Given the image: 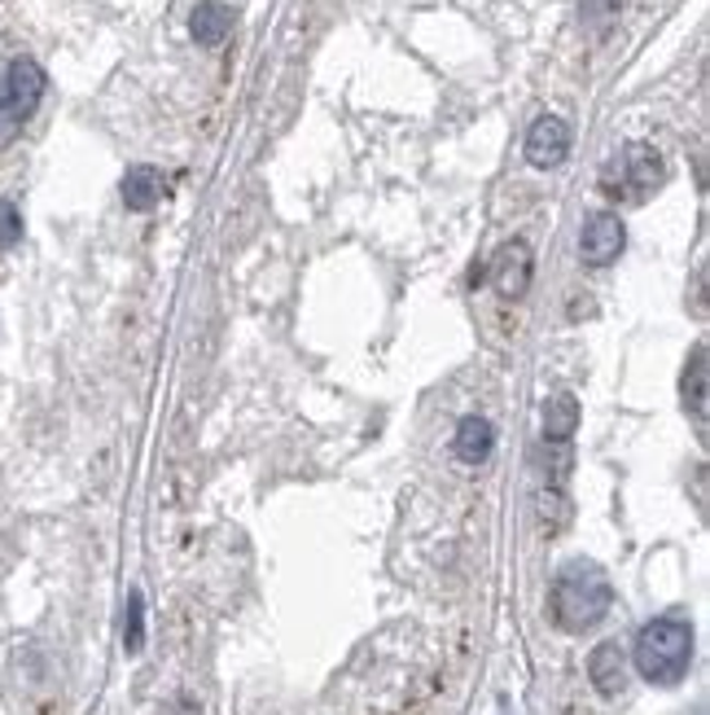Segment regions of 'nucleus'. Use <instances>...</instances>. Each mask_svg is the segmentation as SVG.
<instances>
[{"label": "nucleus", "mask_w": 710, "mask_h": 715, "mask_svg": "<svg viewBox=\"0 0 710 715\" xmlns=\"http://www.w3.org/2000/svg\"><path fill=\"white\" fill-rule=\"evenodd\" d=\"M707 343H698L693 347V356L684 364V378H680V395H684V409L698 418V422H707Z\"/></svg>", "instance_id": "f8f14e48"}, {"label": "nucleus", "mask_w": 710, "mask_h": 715, "mask_svg": "<svg viewBox=\"0 0 710 715\" xmlns=\"http://www.w3.org/2000/svg\"><path fill=\"white\" fill-rule=\"evenodd\" d=\"M614 606V588L605 571L596 562H566L558 579H553V592H549V610H553V624L562 633H588L596 628Z\"/></svg>", "instance_id": "f257e3e1"}, {"label": "nucleus", "mask_w": 710, "mask_h": 715, "mask_svg": "<svg viewBox=\"0 0 710 715\" xmlns=\"http://www.w3.org/2000/svg\"><path fill=\"white\" fill-rule=\"evenodd\" d=\"M588 676L601 698H619L628 689V649L619 641H601L588 658Z\"/></svg>", "instance_id": "6e6552de"}, {"label": "nucleus", "mask_w": 710, "mask_h": 715, "mask_svg": "<svg viewBox=\"0 0 710 715\" xmlns=\"http://www.w3.org/2000/svg\"><path fill=\"white\" fill-rule=\"evenodd\" d=\"M492 448H496V427H492L487 418H479V413L461 418V427H456V434H452V452H456V461H465V466H483V461L492 457Z\"/></svg>", "instance_id": "1a4fd4ad"}, {"label": "nucleus", "mask_w": 710, "mask_h": 715, "mask_svg": "<svg viewBox=\"0 0 710 715\" xmlns=\"http://www.w3.org/2000/svg\"><path fill=\"white\" fill-rule=\"evenodd\" d=\"M535 277V259H531V246L526 242H504L492 259V286L500 298H522L531 290Z\"/></svg>", "instance_id": "423d86ee"}, {"label": "nucleus", "mask_w": 710, "mask_h": 715, "mask_svg": "<svg viewBox=\"0 0 710 715\" xmlns=\"http://www.w3.org/2000/svg\"><path fill=\"white\" fill-rule=\"evenodd\" d=\"M162 194H167V180L158 167H149V163L128 167V176H124V207L128 212H154L162 203Z\"/></svg>", "instance_id": "9d476101"}, {"label": "nucleus", "mask_w": 710, "mask_h": 715, "mask_svg": "<svg viewBox=\"0 0 710 715\" xmlns=\"http://www.w3.org/2000/svg\"><path fill=\"white\" fill-rule=\"evenodd\" d=\"M22 237V215L13 203H0V251H9Z\"/></svg>", "instance_id": "2eb2a0df"}, {"label": "nucleus", "mask_w": 710, "mask_h": 715, "mask_svg": "<svg viewBox=\"0 0 710 715\" xmlns=\"http://www.w3.org/2000/svg\"><path fill=\"white\" fill-rule=\"evenodd\" d=\"M579 427V400L574 395H553L549 404H544V439L549 443H566L570 434Z\"/></svg>", "instance_id": "ddd939ff"}, {"label": "nucleus", "mask_w": 710, "mask_h": 715, "mask_svg": "<svg viewBox=\"0 0 710 715\" xmlns=\"http://www.w3.org/2000/svg\"><path fill=\"white\" fill-rule=\"evenodd\" d=\"M40 97H45V71H40V62H31V58H9V62H0V119H4V124L31 119L36 106H40Z\"/></svg>", "instance_id": "20e7f679"}, {"label": "nucleus", "mask_w": 710, "mask_h": 715, "mask_svg": "<svg viewBox=\"0 0 710 715\" xmlns=\"http://www.w3.org/2000/svg\"><path fill=\"white\" fill-rule=\"evenodd\" d=\"M632 663L637 672L649 680V685H680L693 667V628L684 619H649L644 628L637 633V649H632Z\"/></svg>", "instance_id": "f03ea898"}, {"label": "nucleus", "mask_w": 710, "mask_h": 715, "mask_svg": "<svg viewBox=\"0 0 710 715\" xmlns=\"http://www.w3.org/2000/svg\"><path fill=\"white\" fill-rule=\"evenodd\" d=\"M570 154V124L558 115H540L526 133V163L531 167H558Z\"/></svg>", "instance_id": "0eeeda50"}, {"label": "nucleus", "mask_w": 710, "mask_h": 715, "mask_svg": "<svg viewBox=\"0 0 710 715\" xmlns=\"http://www.w3.org/2000/svg\"><path fill=\"white\" fill-rule=\"evenodd\" d=\"M662 180H667L662 154L644 141L623 145V154L605 167V194H614V198H644V194H653Z\"/></svg>", "instance_id": "7ed1b4c3"}, {"label": "nucleus", "mask_w": 710, "mask_h": 715, "mask_svg": "<svg viewBox=\"0 0 710 715\" xmlns=\"http://www.w3.org/2000/svg\"><path fill=\"white\" fill-rule=\"evenodd\" d=\"M124 645L137 654L145 645V601H141V592H132L128 597V624H124Z\"/></svg>", "instance_id": "4468645a"}, {"label": "nucleus", "mask_w": 710, "mask_h": 715, "mask_svg": "<svg viewBox=\"0 0 710 715\" xmlns=\"http://www.w3.org/2000/svg\"><path fill=\"white\" fill-rule=\"evenodd\" d=\"M194 40L203 45V49H219L228 36H233V9L228 4H219V0H203L198 9H194Z\"/></svg>", "instance_id": "9b49d317"}, {"label": "nucleus", "mask_w": 710, "mask_h": 715, "mask_svg": "<svg viewBox=\"0 0 710 715\" xmlns=\"http://www.w3.org/2000/svg\"><path fill=\"white\" fill-rule=\"evenodd\" d=\"M623 246H628V228H623L619 215L614 212L588 215V224L579 233V255H583L588 268H610L623 255Z\"/></svg>", "instance_id": "39448f33"}, {"label": "nucleus", "mask_w": 710, "mask_h": 715, "mask_svg": "<svg viewBox=\"0 0 710 715\" xmlns=\"http://www.w3.org/2000/svg\"><path fill=\"white\" fill-rule=\"evenodd\" d=\"M562 715H583V712H562Z\"/></svg>", "instance_id": "dca6fc26"}]
</instances>
